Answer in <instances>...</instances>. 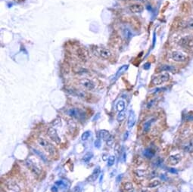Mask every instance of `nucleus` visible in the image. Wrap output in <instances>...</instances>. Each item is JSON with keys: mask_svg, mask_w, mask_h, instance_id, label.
<instances>
[{"mask_svg": "<svg viewBox=\"0 0 193 192\" xmlns=\"http://www.w3.org/2000/svg\"><path fill=\"white\" fill-rule=\"evenodd\" d=\"M67 115H69L70 117H73L75 119H77L79 120H83L86 118V114L83 110L79 109V108H70L67 110Z\"/></svg>", "mask_w": 193, "mask_h": 192, "instance_id": "nucleus-1", "label": "nucleus"}, {"mask_svg": "<svg viewBox=\"0 0 193 192\" xmlns=\"http://www.w3.org/2000/svg\"><path fill=\"white\" fill-rule=\"evenodd\" d=\"M170 79V75L167 73H159L153 77L151 79V83L153 85H161L164 83H167Z\"/></svg>", "mask_w": 193, "mask_h": 192, "instance_id": "nucleus-2", "label": "nucleus"}, {"mask_svg": "<svg viewBox=\"0 0 193 192\" xmlns=\"http://www.w3.org/2000/svg\"><path fill=\"white\" fill-rule=\"evenodd\" d=\"M37 142H38V144H39L40 146L43 147L46 150V151H47L50 155L54 156V155L55 154V153H56V149H55V148L51 143L49 142L48 141H46V140L44 139V138H38Z\"/></svg>", "mask_w": 193, "mask_h": 192, "instance_id": "nucleus-3", "label": "nucleus"}, {"mask_svg": "<svg viewBox=\"0 0 193 192\" xmlns=\"http://www.w3.org/2000/svg\"><path fill=\"white\" fill-rule=\"evenodd\" d=\"M171 59L178 63L185 62L187 60V55L181 51H174L171 53Z\"/></svg>", "mask_w": 193, "mask_h": 192, "instance_id": "nucleus-4", "label": "nucleus"}, {"mask_svg": "<svg viewBox=\"0 0 193 192\" xmlns=\"http://www.w3.org/2000/svg\"><path fill=\"white\" fill-rule=\"evenodd\" d=\"M25 164H26V166H27V168H29V169L30 170V171H31L33 174L39 176V175L41 173V172H42V168H41L38 164H36V163H34L33 161H32L31 160H27L25 161Z\"/></svg>", "mask_w": 193, "mask_h": 192, "instance_id": "nucleus-5", "label": "nucleus"}, {"mask_svg": "<svg viewBox=\"0 0 193 192\" xmlns=\"http://www.w3.org/2000/svg\"><path fill=\"white\" fill-rule=\"evenodd\" d=\"M95 53L97 55H99V57L103 58V59H108L112 55L111 52L110 51V50L105 49L104 47L95 48Z\"/></svg>", "mask_w": 193, "mask_h": 192, "instance_id": "nucleus-6", "label": "nucleus"}, {"mask_svg": "<svg viewBox=\"0 0 193 192\" xmlns=\"http://www.w3.org/2000/svg\"><path fill=\"white\" fill-rule=\"evenodd\" d=\"M5 187L8 191L12 192H21V188L18 184L13 180H8L5 183Z\"/></svg>", "mask_w": 193, "mask_h": 192, "instance_id": "nucleus-7", "label": "nucleus"}, {"mask_svg": "<svg viewBox=\"0 0 193 192\" xmlns=\"http://www.w3.org/2000/svg\"><path fill=\"white\" fill-rule=\"evenodd\" d=\"M47 135H49V137L51 139L55 142L57 144H59L61 142V139H60V137L58 136L57 133V131L55 130V129L53 128V127H49L48 129V131H47Z\"/></svg>", "mask_w": 193, "mask_h": 192, "instance_id": "nucleus-8", "label": "nucleus"}, {"mask_svg": "<svg viewBox=\"0 0 193 192\" xmlns=\"http://www.w3.org/2000/svg\"><path fill=\"white\" fill-rule=\"evenodd\" d=\"M80 84L82 85L84 89H86L87 90H89V91L93 90L95 87V83L92 80H90L89 79H82L80 81Z\"/></svg>", "mask_w": 193, "mask_h": 192, "instance_id": "nucleus-9", "label": "nucleus"}, {"mask_svg": "<svg viewBox=\"0 0 193 192\" xmlns=\"http://www.w3.org/2000/svg\"><path fill=\"white\" fill-rule=\"evenodd\" d=\"M68 92L71 93V95L77 96L79 98H83V99H86L89 98V94L86 93L85 91H82V90H79V89H69Z\"/></svg>", "mask_w": 193, "mask_h": 192, "instance_id": "nucleus-10", "label": "nucleus"}, {"mask_svg": "<svg viewBox=\"0 0 193 192\" xmlns=\"http://www.w3.org/2000/svg\"><path fill=\"white\" fill-rule=\"evenodd\" d=\"M180 160H181V156L179 154H176L169 156V158L167 159V163L170 166H174L179 164Z\"/></svg>", "mask_w": 193, "mask_h": 192, "instance_id": "nucleus-11", "label": "nucleus"}, {"mask_svg": "<svg viewBox=\"0 0 193 192\" xmlns=\"http://www.w3.org/2000/svg\"><path fill=\"white\" fill-rule=\"evenodd\" d=\"M100 167L99 166H97L94 171L93 172V173L87 178V181L88 182H95L100 174Z\"/></svg>", "mask_w": 193, "mask_h": 192, "instance_id": "nucleus-12", "label": "nucleus"}, {"mask_svg": "<svg viewBox=\"0 0 193 192\" xmlns=\"http://www.w3.org/2000/svg\"><path fill=\"white\" fill-rule=\"evenodd\" d=\"M179 43L183 47H189V45H192V41L189 39V36H184L179 39Z\"/></svg>", "mask_w": 193, "mask_h": 192, "instance_id": "nucleus-13", "label": "nucleus"}, {"mask_svg": "<svg viewBox=\"0 0 193 192\" xmlns=\"http://www.w3.org/2000/svg\"><path fill=\"white\" fill-rule=\"evenodd\" d=\"M77 55L80 59H81L83 61H86L87 60V57H88V53L87 51L83 48H80L77 50Z\"/></svg>", "mask_w": 193, "mask_h": 192, "instance_id": "nucleus-14", "label": "nucleus"}, {"mask_svg": "<svg viewBox=\"0 0 193 192\" xmlns=\"http://www.w3.org/2000/svg\"><path fill=\"white\" fill-rule=\"evenodd\" d=\"M143 9H144V8L140 4H134V5H132L129 7V10L133 13H140V12L143 11Z\"/></svg>", "mask_w": 193, "mask_h": 192, "instance_id": "nucleus-15", "label": "nucleus"}, {"mask_svg": "<svg viewBox=\"0 0 193 192\" xmlns=\"http://www.w3.org/2000/svg\"><path fill=\"white\" fill-rule=\"evenodd\" d=\"M176 71V68L173 66H171V65H161L158 68V71L163 72V71H170L174 73Z\"/></svg>", "mask_w": 193, "mask_h": 192, "instance_id": "nucleus-16", "label": "nucleus"}, {"mask_svg": "<svg viewBox=\"0 0 193 192\" xmlns=\"http://www.w3.org/2000/svg\"><path fill=\"white\" fill-rule=\"evenodd\" d=\"M135 122H136V117H135V114L134 112L130 110L129 112V116L128 118V127L129 128H132L134 124H135Z\"/></svg>", "mask_w": 193, "mask_h": 192, "instance_id": "nucleus-17", "label": "nucleus"}, {"mask_svg": "<svg viewBox=\"0 0 193 192\" xmlns=\"http://www.w3.org/2000/svg\"><path fill=\"white\" fill-rule=\"evenodd\" d=\"M99 136H100L101 138H102L104 141H106V142L107 140H109L111 138V134L109 133V132L107 131V130H105V129L99 131Z\"/></svg>", "mask_w": 193, "mask_h": 192, "instance_id": "nucleus-18", "label": "nucleus"}, {"mask_svg": "<svg viewBox=\"0 0 193 192\" xmlns=\"http://www.w3.org/2000/svg\"><path fill=\"white\" fill-rule=\"evenodd\" d=\"M153 122H154V119H151V120H149L148 121L144 123V124H143V132L147 133L149 131L151 126Z\"/></svg>", "mask_w": 193, "mask_h": 192, "instance_id": "nucleus-19", "label": "nucleus"}, {"mask_svg": "<svg viewBox=\"0 0 193 192\" xmlns=\"http://www.w3.org/2000/svg\"><path fill=\"white\" fill-rule=\"evenodd\" d=\"M143 154L144 156L147 158H151L155 156V150H153L152 148H146L143 151Z\"/></svg>", "mask_w": 193, "mask_h": 192, "instance_id": "nucleus-20", "label": "nucleus"}, {"mask_svg": "<svg viewBox=\"0 0 193 192\" xmlns=\"http://www.w3.org/2000/svg\"><path fill=\"white\" fill-rule=\"evenodd\" d=\"M33 153L36 154V156H38L39 157H40L41 158V160L44 161L45 163H47L48 162V159H47V156H46L44 154H43V152H41L40 150H36V149H33Z\"/></svg>", "mask_w": 193, "mask_h": 192, "instance_id": "nucleus-21", "label": "nucleus"}, {"mask_svg": "<svg viewBox=\"0 0 193 192\" xmlns=\"http://www.w3.org/2000/svg\"><path fill=\"white\" fill-rule=\"evenodd\" d=\"M123 188L127 192H133L134 191V187L131 182H125L123 184Z\"/></svg>", "mask_w": 193, "mask_h": 192, "instance_id": "nucleus-22", "label": "nucleus"}, {"mask_svg": "<svg viewBox=\"0 0 193 192\" xmlns=\"http://www.w3.org/2000/svg\"><path fill=\"white\" fill-rule=\"evenodd\" d=\"M134 174L138 178H143L147 175V172L143 170H136L134 171Z\"/></svg>", "mask_w": 193, "mask_h": 192, "instance_id": "nucleus-23", "label": "nucleus"}, {"mask_svg": "<svg viewBox=\"0 0 193 192\" xmlns=\"http://www.w3.org/2000/svg\"><path fill=\"white\" fill-rule=\"evenodd\" d=\"M93 154L92 152H88V153H86V154L83 156V162H85L86 164H87V163H89L90 161V160L93 158Z\"/></svg>", "mask_w": 193, "mask_h": 192, "instance_id": "nucleus-24", "label": "nucleus"}, {"mask_svg": "<svg viewBox=\"0 0 193 192\" xmlns=\"http://www.w3.org/2000/svg\"><path fill=\"white\" fill-rule=\"evenodd\" d=\"M116 108L117 110L119 111V112H121V111H123L124 108H125V104L123 101H119L116 105Z\"/></svg>", "mask_w": 193, "mask_h": 192, "instance_id": "nucleus-25", "label": "nucleus"}, {"mask_svg": "<svg viewBox=\"0 0 193 192\" xmlns=\"http://www.w3.org/2000/svg\"><path fill=\"white\" fill-rule=\"evenodd\" d=\"M160 184H161L160 180L155 179V180H153V181H151V182H149V188H155V187H157L158 185H160Z\"/></svg>", "mask_w": 193, "mask_h": 192, "instance_id": "nucleus-26", "label": "nucleus"}, {"mask_svg": "<svg viewBox=\"0 0 193 192\" xmlns=\"http://www.w3.org/2000/svg\"><path fill=\"white\" fill-rule=\"evenodd\" d=\"M125 113L123 112V111H121V112H120L119 114L117 115V120L118 122H122L123 120H124V119H125Z\"/></svg>", "mask_w": 193, "mask_h": 192, "instance_id": "nucleus-27", "label": "nucleus"}, {"mask_svg": "<svg viewBox=\"0 0 193 192\" xmlns=\"http://www.w3.org/2000/svg\"><path fill=\"white\" fill-rule=\"evenodd\" d=\"M115 162V156H110L108 157L107 160V166H113Z\"/></svg>", "mask_w": 193, "mask_h": 192, "instance_id": "nucleus-28", "label": "nucleus"}, {"mask_svg": "<svg viewBox=\"0 0 193 192\" xmlns=\"http://www.w3.org/2000/svg\"><path fill=\"white\" fill-rule=\"evenodd\" d=\"M90 135H91L90 132H89V131H86L85 132H83V134L82 135V136H81V139H82L83 141H86V140H87V139L89 138V137L90 136Z\"/></svg>", "mask_w": 193, "mask_h": 192, "instance_id": "nucleus-29", "label": "nucleus"}, {"mask_svg": "<svg viewBox=\"0 0 193 192\" xmlns=\"http://www.w3.org/2000/svg\"><path fill=\"white\" fill-rule=\"evenodd\" d=\"M55 185H58V187H59V188H64L65 187H66V185H65V183H64L63 181H57L56 182H55Z\"/></svg>", "mask_w": 193, "mask_h": 192, "instance_id": "nucleus-30", "label": "nucleus"}, {"mask_svg": "<svg viewBox=\"0 0 193 192\" xmlns=\"http://www.w3.org/2000/svg\"><path fill=\"white\" fill-rule=\"evenodd\" d=\"M186 25H187L188 28L193 30V18H191L189 21H188L186 23Z\"/></svg>", "mask_w": 193, "mask_h": 192, "instance_id": "nucleus-31", "label": "nucleus"}, {"mask_svg": "<svg viewBox=\"0 0 193 192\" xmlns=\"http://www.w3.org/2000/svg\"><path fill=\"white\" fill-rule=\"evenodd\" d=\"M53 126H61V119L60 118H58L56 119L53 122Z\"/></svg>", "mask_w": 193, "mask_h": 192, "instance_id": "nucleus-32", "label": "nucleus"}, {"mask_svg": "<svg viewBox=\"0 0 193 192\" xmlns=\"http://www.w3.org/2000/svg\"><path fill=\"white\" fill-rule=\"evenodd\" d=\"M113 142H114V140H113V138H112V136H111V138L107 141V145H108V146H111V145L113 144Z\"/></svg>", "mask_w": 193, "mask_h": 192, "instance_id": "nucleus-33", "label": "nucleus"}, {"mask_svg": "<svg viewBox=\"0 0 193 192\" xmlns=\"http://www.w3.org/2000/svg\"><path fill=\"white\" fill-rule=\"evenodd\" d=\"M100 144H101L100 140L98 139V140H96V141L95 142V146L96 148H99V147H100Z\"/></svg>", "mask_w": 193, "mask_h": 192, "instance_id": "nucleus-34", "label": "nucleus"}, {"mask_svg": "<svg viewBox=\"0 0 193 192\" xmlns=\"http://www.w3.org/2000/svg\"><path fill=\"white\" fill-rule=\"evenodd\" d=\"M80 186H76V187L73 189L72 192H80Z\"/></svg>", "mask_w": 193, "mask_h": 192, "instance_id": "nucleus-35", "label": "nucleus"}, {"mask_svg": "<svg viewBox=\"0 0 193 192\" xmlns=\"http://www.w3.org/2000/svg\"><path fill=\"white\" fill-rule=\"evenodd\" d=\"M52 192H58V188L56 186H53L52 188Z\"/></svg>", "mask_w": 193, "mask_h": 192, "instance_id": "nucleus-36", "label": "nucleus"}, {"mask_svg": "<svg viewBox=\"0 0 193 192\" xmlns=\"http://www.w3.org/2000/svg\"><path fill=\"white\" fill-rule=\"evenodd\" d=\"M149 63H146V64H145V66H144V69H145V70H148L149 68H150V66H148V65H149Z\"/></svg>", "mask_w": 193, "mask_h": 192, "instance_id": "nucleus-37", "label": "nucleus"}, {"mask_svg": "<svg viewBox=\"0 0 193 192\" xmlns=\"http://www.w3.org/2000/svg\"><path fill=\"white\" fill-rule=\"evenodd\" d=\"M107 154H103V156H102V159H103L104 160H106L107 159Z\"/></svg>", "mask_w": 193, "mask_h": 192, "instance_id": "nucleus-38", "label": "nucleus"}, {"mask_svg": "<svg viewBox=\"0 0 193 192\" xmlns=\"http://www.w3.org/2000/svg\"><path fill=\"white\" fill-rule=\"evenodd\" d=\"M128 135H129V133H128V132H127V133L124 135V140H126L127 138V137H128Z\"/></svg>", "mask_w": 193, "mask_h": 192, "instance_id": "nucleus-39", "label": "nucleus"}, {"mask_svg": "<svg viewBox=\"0 0 193 192\" xmlns=\"http://www.w3.org/2000/svg\"><path fill=\"white\" fill-rule=\"evenodd\" d=\"M170 171H171V172H173V173H177V171L175 170L174 169H172V168H171V169L170 170Z\"/></svg>", "mask_w": 193, "mask_h": 192, "instance_id": "nucleus-40", "label": "nucleus"}, {"mask_svg": "<svg viewBox=\"0 0 193 192\" xmlns=\"http://www.w3.org/2000/svg\"><path fill=\"white\" fill-rule=\"evenodd\" d=\"M140 192H151L150 191H149V190H147V189H143Z\"/></svg>", "mask_w": 193, "mask_h": 192, "instance_id": "nucleus-41", "label": "nucleus"}, {"mask_svg": "<svg viewBox=\"0 0 193 192\" xmlns=\"http://www.w3.org/2000/svg\"><path fill=\"white\" fill-rule=\"evenodd\" d=\"M192 5H193V1H192Z\"/></svg>", "mask_w": 193, "mask_h": 192, "instance_id": "nucleus-42", "label": "nucleus"}]
</instances>
